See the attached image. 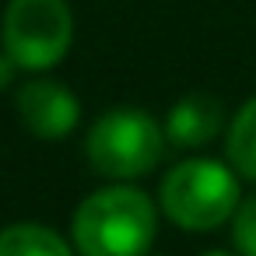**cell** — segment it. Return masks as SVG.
<instances>
[{"mask_svg": "<svg viewBox=\"0 0 256 256\" xmlns=\"http://www.w3.org/2000/svg\"><path fill=\"white\" fill-rule=\"evenodd\" d=\"M158 232V210L137 186H102L81 200L70 218L81 256H148Z\"/></svg>", "mask_w": 256, "mask_h": 256, "instance_id": "obj_1", "label": "cell"}, {"mask_svg": "<svg viewBox=\"0 0 256 256\" xmlns=\"http://www.w3.org/2000/svg\"><path fill=\"white\" fill-rule=\"evenodd\" d=\"M158 204L168 221L186 232H210L224 224L242 204L238 176L214 158H190L176 165L158 190Z\"/></svg>", "mask_w": 256, "mask_h": 256, "instance_id": "obj_2", "label": "cell"}, {"mask_svg": "<svg viewBox=\"0 0 256 256\" xmlns=\"http://www.w3.org/2000/svg\"><path fill=\"white\" fill-rule=\"evenodd\" d=\"M84 154L92 168L106 179H137V176H148L162 162L165 130L151 112L120 106L92 123Z\"/></svg>", "mask_w": 256, "mask_h": 256, "instance_id": "obj_3", "label": "cell"}, {"mask_svg": "<svg viewBox=\"0 0 256 256\" xmlns=\"http://www.w3.org/2000/svg\"><path fill=\"white\" fill-rule=\"evenodd\" d=\"M0 39L22 70H50L74 42V11L67 0H8Z\"/></svg>", "mask_w": 256, "mask_h": 256, "instance_id": "obj_4", "label": "cell"}, {"mask_svg": "<svg viewBox=\"0 0 256 256\" xmlns=\"http://www.w3.org/2000/svg\"><path fill=\"white\" fill-rule=\"evenodd\" d=\"M14 109H18V120L25 123V130L36 134L39 140L67 137L81 116L74 92L60 81H50V78H36V81L22 84L14 95Z\"/></svg>", "mask_w": 256, "mask_h": 256, "instance_id": "obj_5", "label": "cell"}, {"mask_svg": "<svg viewBox=\"0 0 256 256\" xmlns=\"http://www.w3.org/2000/svg\"><path fill=\"white\" fill-rule=\"evenodd\" d=\"M221 126H224V106L207 92H190L168 109L165 137L176 148H204L221 134Z\"/></svg>", "mask_w": 256, "mask_h": 256, "instance_id": "obj_6", "label": "cell"}, {"mask_svg": "<svg viewBox=\"0 0 256 256\" xmlns=\"http://www.w3.org/2000/svg\"><path fill=\"white\" fill-rule=\"evenodd\" d=\"M0 256H74V249L46 224H8L0 232Z\"/></svg>", "mask_w": 256, "mask_h": 256, "instance_id": "obj_7", "label": "cell"}, {"mask_svg": "<svg viewBox=\"0 0 256 256\" xmlns=\"http://www.w3.org/2000/svg\"><path fill=\"white\" fill-rule=\"evenodd\" d=\"M228 162L242 179L256 182V98H249L228 123Z\"/></svg>", "mask_w": 256, "mask_h": 256, "instance_id": "obj_8", "label": "cell"}, {"mask_svg": "<svg viewBox=\"0 0 256 256\" xmlns=\"http://www.w3.org/2000/svg\"><path fill=\"white\" fill-rule=\"evenodd\" d=\"M232 242L238 256H256V196L242 200L232 214Z\"/></svg>", "mask_w": 256, "mask_h": 256, "instance_id": "obj_9", "label": "cell"}, {"mask_svg": "<svg viewBox=\"0 0 256 256\" xmlns=\"http://www.w3.org/2000/svg\"><path fill=\"white\" fill-rule=\"evenodd\" d=\"M22 67L8 56V53H0V92H4V88H11V81H14V74H18Z\"/></svg>", "mask_w": 256, "mask_h": 256, "instance_id": "obj_10", "label": "cell"}, {"mask_svg": "<svg viewBox=\"0 0 256 256\" xmlns=\"http://www.w3.org/2000/svg\"><path fill=\"white\" fill-rule=\"evenodd\" d=\"M204 256H232V252H204Z\"/></svg>", "mask_w": 256, "mask_h": 256, "instance_id": "obj_11", "label": "cell"}]
</instances>
